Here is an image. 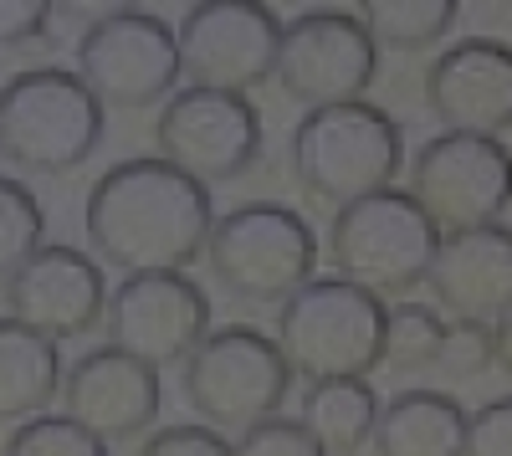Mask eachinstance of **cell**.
<instances>
[{"instance_id": "1", "label": "cell", "mask_w": 512, "mask_h": 456, "mask_svg": "<svg viewBox=\"0 0 512 456\" xmlns=\"http://www.w3.org/2000/svg\"><path fill=\"white\" fill-rule=\"evenodd\" d=\"M82 226L93 241V262L118 267L123 277L144 272H185L205 257L210 226V190L180 175L159 154L123 159L98 175L82 205Z\"/></svg>"}, {"instance_id": "2", "label": "cell", "mask_w": 512, "mask_h": 456, "mask_svg": "<svg viewBox=\"0 0 512 456\" xmlns=\"http://www.w3.org/2000/svg\"><path fill=\"white\" fill-rule=\"evenodd\" d=\"M292 170L308 195L344 211L395 185V175L405 170V134L369 98L308 108L292 129Z\"/></svg>"}, {"instance_id": "3", "label": "cell", "mask_w": 512, "mask_h": 456, "mask_svg": "<svg viewBox=\"0 0 512 456\" xmlns=\"http://www.w3.org/2000/svg\"><path fill=\"white\" fill-rule=\"evenodd\" d=\"M384 298L344 277H313L277 308V349L292 380H364L384 354Z\"/></svg>"}, {"instance_id": "4", "label": "cell", "mask_w": 512, "mask_h": 456, "mask_svg": "<svg viewBox=\"0 0 512 456\" xmlns=\"http://www.w3.org/2000/svg\"><path fill=\"white\" fill-rule=\"evenodd\" d=\"M103 139V103L67 67H31L0 88V159L26 175H67Z\"/></svg>"}, {"instance_id": "5", "label": "cell", "mask_w": 512, "mask_h": 456, "mask_svg": "<svg viewBox=\"0 0 512 456\" xmlns=\"http://www.w3.org/2000/svg\"><path fill=\"white\" fill-rule=\"evenodd\" d=\"M441 231L425 221L410 190H379L333 216L328 226V262L333 277H344L374 298H410L436 262Z\"/></svg>"}, {"instance_id": "6", "label": "cell", "mask_w": 512, "mask_h": 456, "mask_svg": "<svg viewBox=\"0 0 512 456\" xmlns=\"http://www.w3.org/2000/svg\"><path fill=\"white\" fill-rule=\"evenodd\" d=\"M205 262L221 277L226 293H236L246 303H277L282 308L297 287L313 282L318 236L292 205L251 200L210 226Z\"/></svg>"}, {"instance_id": "7", "label": "cell", "mask_w": 512, "mask_h": 456, "mask_svg": "<svg viewBox=\"0 0 512 456\" xmlns=\"http://www.w3.org/2000/svg\"><path fill=\"white\" fill-rule=\"evenodd\" d=\"M292 369L262 328H210L205 344L185 359V400L210 431H251L282 416Z\"/></svg>"}, {"instance_id": "8", "label": "cell", "mask_w": 512, "mask_h": 456, "mask_svg": "<svg viewBox=\"0 0 512 456\" xmlns=\"http://www.w3.org/2000/svg\"><path fill=\"white\" fill-rule=\"evenodd\" d=\"M72 72L103 108H164L185 77L175 26L139 6L103 11L82 31Z\"/></svg>"}, {"instance_id": "9", "label": "cell", "mask_w": 512, "mask_h": 456, "mask_svg": "<svg viewBox=\"0 0 512 456\" xmlns=\"http://www.w3.org/2000/svg\"><path fill=\"white\" fill-rule=\"evenodd\" d=\"M410 200L441 236L502 226L512 205V154L502 139L477 134H436L410 164Z\"/></svg>"}, {"instance_id": "10", "label": "cell", "mask_w": 512, "mask_h": 456, "mask_svg": "<svg viewBox=\"0 0 512 456\" xmlns=\"http://www.w3.org/2000/svg\"><path fill=\"white\" fill-rule=\"evenodd\" d=\"M108 349L149 364L154 375L185 364L210 334V298L185 272H144L123 277L103 303Z\"/></svg>"}, {"instance_id": "11", "label": "cell", "mask_w": 512, "mask_h": 456, "mask_svg": "<svg viewBox=\"0 0 512 456\" xmlns=\"http://www.w3.org/2000/svg\"><path fill=\"white\" fill-rule=\"evenodd\" d=\"M175 41L190 88L246 98L277 67L282 21L272 6H256V0H205V6L185 11Z\"/></svg>"}, {"instance_id": "12", "label": "cell", "mask_w": 512, "mask_h": 456, "mask_svg": "<svg viewBox=\"0 0 512 456\" xmlns=\"http://www.w3.org/2000/svg\"><path fill=\"white\" fill-rule=\"evenodd\" d=\"M154 139H159L164 164H175L180 175H190L195 185L210 190V185L246 175L262 159L267 134H262V113L251 108V98L185 88L159 108Z\"/></svg>"}, {"instance_id": "13", "label": "cell", "mask_w": 512, "mask_h": 456, "mask_svg": "<svg viewBox=\"0 0 512 456\" xmlns=\"http://www.w3.org/2000/svg\"><path fill=\"white\" fill-rule=\"evenodd\" d=\"M379 72V47L354 11H303L282 26L272 77L303 108L359 103Z\"/></svg>"}, {"instance_id": "14", "label": "cell", "mask_w": 512, "mask_h": 456, "mask_svg": "<svg viewBox=\"0 0 512 456\" xmlns=\"http://www.w3.org/2000/svg\"><path fill=\"white\" fill-rule=\"evenodd\" d=\"M103 303V267L77 246H41L16 277H6V318L52 344L93 334L103 323Z\"/></svg>"}, {"instance_id": "15", "label": "cell", "mask_w": 512, "mask_h": 456, "mask_svg": "<svg viewBox=\"0 0 512 456\" xmlns=\"http://www.w3.org/2000/svg\"><path fill=\"white\" fill-rule=\"evenodd\" d=\"M159 410H164L159 375L108 344L88 349L62 375V416L77 421L88 436H98L103 446L144 436L159 421Z\"/></svg>"}, {"instance_id": "16", "label": "cell", "mask_w": 512, "mask_h": 456, "mask_svg": "<svg viewBox=\"0 0 512 456\" xmlns=\"http://www.w3.org/2000/svg\"><path fill=\"white\" fill-rule=\"evenodd\" d=\"M431 113L446 134L497 139L512 129V47L492 36H461L425 72Z\"/></svg>"}, {"instance_id": "17", "label": "cell", "mask_w": 512, "mask_h": 456, "mask_svg": "<svg viewBox=\"0 0 512 456\" xmlns=\"http://www.w3.org/2000/svg\"><path fill=\"white\" fill-rule=\"evenodd\" d=\"M425 287L451 323H502L512 313V231L477 226L441 236Z\"/></svg>"}, {"instance_id": "18", "label": "cell", "mask_w": 512, "mask_h": 456, "mask_svg": "<svg viewBox=\"0 0 512 456\" xmlns=\"http://www.w3.org/2000/svg\"><path fill=\"white\" fill-rule=\"evenodd\" d=\"M374 456H466V410L446 390H400L379 405Z\"/></svg>"}, {"instance_id": "19", "label": "cell", "mask_w": 512, "mask_h": 456, "mask_svg": "<svg viewBox=\"0 0 512 456\" xmlns=\"http://www.w3.org/2000/svg\"><path fill=\"white\" fill-rule=\"evenodd\" d=\"M62 395V354L52 339L0 318V421H36Z\"/></svg>"}, {"instance_id": "20", "label": "cell", "mask_w": 512, "mask_h": 456, "mask_svg": "<svg viewBox=\"0 0 512 456\" xmlns=\"http://www.w3.org/2000/svg\"><path fill=\"white\" fill-rule=\"evenodd\" d=\"M297 426L323 446V456H354L359 446L374 441L379 395H374L369 380H323V385H308L303 410H297Z\"/></svg>"}, {"instance_id": "21", "label": "cell", "mask_w": 512, "mask_h": 456, "mask_svg": "<svg viewBox=\"0 0 512 456\" xmlns=\"http://www.w3.org/2000/svg\"><path fill=\"white\" fill-rule=\"evenodd\" d=\"M374 47L390 52H425L451 36L456 26V0H369L359 11Z\"/></svg>"}, {"instance_id": "22", "label": "cell", "mask_w": 512, "mask_h": 456, "mask_svg": "<svg viewBox=\"0 0 512 456\" xmlns=\"http://www.w3.org/2000/svg\"><path fill=\"white\" fill-rule=\"evenodd\" d=\"M441 344H446V318L436 303H415V298H400L384 318V354L379 364L395 369L400 380H415V375H431L441 364Z\"/></svg>"}, {"instance_id": "23", "label": "cell", "mask_w": 512, "mask_h": 456, "mask_svg": "<svg viewBox=\"0 0 512 456\" xmlns=\"http://www.w3.org/2000/svg\"><path fill=\"white\" fill-rule=\"evenodd\" d=\"M41 236H47V211L31 195V185L0 175V277H16L47 246Z\"/></svg>"}, {"instance_id": "24", "label": "cell", "mask_w": 512, "mask_h": 456, "mask_svg": "<svg viewBox=\"0 0 512 456\" xmlns=\"http://www.w3.org/2000/svg\"><path fill=\"white\" fill-rule=\"evenodd\" d=\"M0 456H108V446L67 416H36L11 431Z\"/></svg>"}, {"instance_id": "25", "label": "cell", "mask_w": 512, "mask_h": 456, "mask_svg": "<svg viewBox=\"0 0 512 456\" xmlns=\"http://www.w3.org/2000/svg\"><path fill=\"white\" fill-rule=\"evenodd\" d=\"M436 369L451 380H477L482 369H492V328L487 323H446V344H441Z\"/></svg>"}, {"instance_id": "26", "label": "cell", "mask_w": 512, "mask_h": 456, "mask_svg": "<svg viewBox=\"0 0 512 456\" xmlns=\"http://www.w3.org/2000/svg\"><path fill=\"white\" fill-rule=\"evenodd\" d=\"M231 456H323V446L287 416H272L262 426L241 431V441H231Z\"/></svg>"}, {"instance_id": "27", "label": "cell", "mask_w": 512, "mask_h": 456, "mask_svg": "<svg viewBox=\"0 0 512 456\" xmlns=\"http://www.w3.org/2000/svg\"><path fill=\"white\" fill-rule=\"evenodd\" d=\"M466 456H512V395L466 416Z\"/></svg>"}, {"instance_id": "28", "label": "cell", "mask_w": 512, "mask_h": 456, "mask_svg": "<svg viewBox=\"0 0 512 456\" xmlns=\"http://www.w3.org/2000/svg\"><path fill=\"white\" fill-rule=\"evenodd\" d=\"M139 456H231V441L210 426H159Z\"/></svg>"}, {"instance_id": "29", "label": "cell", "mask_w": 512, "mask_h": 456, "mask_svg": "<svg viewBox=\"0 0 512 456\" xmlns=\"http://www.w3.org/2000/svg\"><path fill=\"white\" fill-rule=\"evenodd\" d=\"M47 26H52L47 0H0V52L26 47V41H36Z\"/></svg>"}, {"instance_id": "30", "label": "cell", "mask_w": 512, "mask_h": 456, "mask_svg": "<svg viewBox=\"0 0 512 456\" xmlns=\"http://www.w3.org/2000/svg\"><path fill=\"white\" fill-rule=\"evenodd\" d=\"M492 364L512 380V313H507L502 323H492Z\"/></svg>"}]
</instances>
